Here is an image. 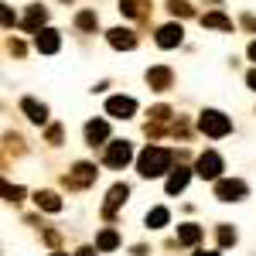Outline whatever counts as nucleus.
<instances>
[{"label": "nucleus", "mask_w": 256, "mask_h": 256, "mask_svg": "<svg viewBox=\"0 0 256 256\" xmlns=\"http://www.w3.org/2000/svg\"><path fill=\"white\" fill-rule=\"evenodd\" d=\"M44 20H48V10L44 7H28V14H24V28L28 31H41Z\"/></svg>", "instance_id": "obj_14"}, {"label": "nucleus", "mask_w": 256, "mask_h": 256, "mask_svg": "<svg viewBox=\"0 0 256 256\" xmlns=\"http://www.w3.org/2000/svg\"><path fill=\"white\" fill-rule=\"evenodd\" d=\"M195 256H218V253H216V250H208V253H195Z\"/></svg>", "instance_id": "obj_32"}, {"label": "nucleus", "mask_w": 256, "mask_h": 256, "mask_svg": "<svg viewBox=\"0 0 256 256\" xmlns=\"http://www.w3.org/2000/svg\"><path fill=\"white\" fill-rule=\"evenodd\" d=\"M147 82H150V89H168L171 86V68H164V65L150 68L147 72Z\"/></svg>", "instance_id": "obj_15"}, {"label": "nucleus", "mask_w": 256, "mask_h": 256, "mask_svg": "<svg viewBox=\"0 0 256 256\" xmlns=\"http://www.w3.org/2000/svg\"><path fill=\"white\" fill-rule=\"evenodd\" d=\"M76 256H96V250H92V246H82V250H79Z\"/></svg>", "instance_id": "obj_28"}, {"label": "nucleus", "mask_w": 256, "mask_h": 256, "mask_svg": "<svg viewBox=\"0 0 256 256\" xmlns=\"http://www.w3.org/2000/svg\"><path fill=\"white\" fill-rule=\"evenodd\" d=\"M218 242H222V246H232V242H236V229H232V226H218Z\"/></svg>", "instance_id": "obj_23"}, {"label": "nucleus", "mask_w": 256, "mask_h": 256, "mask_svg": "<svg viewBox=\"0 0 256 256\" xmlns=\"http://www.w3.org/2000/svg\"><path fill=\"white\" fill-rule=\"evenodd\" d=\"M198 178H208V181H212V178H218V171H222V158H218L216 150H205V154H202V158H198Z\"/></svg>", "instance_id": "obj_7"}, {"label": "nucleus", "mask_w": 256, "mask_h": 256, "mask_svg": "<svg viewBox=\"0 0 256 256\" xmlns=\"http://www.w3.org/2000/svg\"><path fill=\"white\" fill-rule=\"evenodd\" d=\"M130 158H134V150H130L126 140H113V144L106 147V164H110V168H126Z\"/></svg>", "instance_id": "obj_3"}, {"label": "nucleus", "mask_w": 256, "mask_h": 256, "mask_svg": "<svg viewBox=\"0 0 256 256\" xmlns=\"http://www.w3.org/2000/svg\"><path fill=\"white\" fill-rule=\"evenodd\" d=\"M120 10H123L126 18H134V14H137V0H120Z\"/></svg>", "instance_id": "obj_25"}, {"label": "nucleus", "mask_w": 256, "mask_h": 256, "mask_svg": "<svg viewBox=\"0 0 256 256\" xmlns=\"http://www.w3.org/2000/svg\"><path fill=\"white\" fill-rule=\"evenodd\" d=\"M116 246H120V236L113 232V229H102V232H99L96 250H116Z\"/></svg>", "instance_id": "obj_20"}, {"label": "nucleus", "mask_w": 256, "mask_h": 256, "mask_svg": "<svg viewBox=\"0 0 256 256\" xmlns=\"http://www.w3.org/2000/svg\"><path fill=\"white\" fill-rule=\"evenodd\" d=\"M126 195H130V188H126V184H113V188H110V195H106V205H102V216L113 218V216H116V208L126 202Z\"/></svg>", "instance_id": "obj_9"}, {"label": "nucleus", "mask_w": 256, "mask_h": 256, "mask_svg": "<svg viewBox=\"0 0 256 256\" xmlns=\"http://www.w3.org/2000/svg\"><path fill=\"white\" fill-rule=\"evenodd\" d=\"M168 7H171V14H181V18H188V14H192V7H188L184 0H168Z\"/></svg>", "instance_id": "obj_24"}, {"label": "nucleus", "mask_w": 256, "mask_h": 256, "mask_svg": "<svg viewBox=\"0 0 256 256\" xmlns=\"http://www.w3.org/2000/svg\"><path fill=\"white\" fill-rule=\"evenodd\" d=\"M76 24H79V31H96V28H99V18L92 14V10H82L79 18H76Z\"/></svg>", "instance_id": "obj_22"}, {"label": "nucleus", "mask_w": 256, "mask_h": 256, "mask_svg": "<svg viewBox=\"0 0 256 256\" xmlns=\"http://www.w3.org/2000/svg\"><path fill=\"white\" fill-rule=\"evenodd\" d=\"M171 150H164V147H147L137 160V171L140 178H160L164 171H171Z\"/></svg>", "instance_id": "obj_1"}, {"label": "nucleus", "mask_w": 256, "mask_h": 256, "mask_svg": "<svg viewBox=\"0 0 256 256\" xmlns=\"http://www.w3.org/2000/svg\"><path fill=\"white\" fill-rule=\"evenodd\" d=\"M92 181H96V168L92 164H76V171L65 178V184H72V188H86Z\"/></svg>", "instance_id": "obj_10"}, {"label": "nucleus", "mask_w": 256, "mask_h": 256, "mask_svg": "<svg viewBox=\"0 0 256 256\" xmlns=\"http://www.w3.org/2000/svg\"><path fill=\"white\" fill-rule=\"evenodd\" d=\"M4 195H7V202H18V198L24 195V192H20V188H10V184L4 181Z\"/></svg>", "instance_id": "obj_26"}, {"label": "nucleus", "mask_w": 256, "mask_h": 256, "mask_svg": "<svg viewBox=\"0 0 256 256\" xmlns=\"http://www.w3.org/2000/svg\"><path fill=\"white\" fill-rule=\"evenodd\" d=\"M250 58L256 62V41H253V44H250Z\"/></svg>", "instance_id": "obj_31"}, {"label": "nucleus", "mask_w": 256, "mask_h": 256, "mask_svg": "<svg viewBox=\"0 0 256 256\" xmlns=\"http://www.w3.org/2000/svg\"><path fill=\"white\" fill-rule=\"evenodd\" d=\"M106 113H110V116L126 120V116L137 113V102H134L130 96H113V99H106Z\"/></svg>", "instance_id": "obj_6"}, {"label": "nucleus", "mask_w": 256, "mask_h": 256, "mask_svg": "<svg viewBox=\"0 0 256 256\" xmlns=\"http://www.w3.org/2000/svg\"><path fill=\"white\" fill-rule=\"evenodd\" d=\"M216 195L222 198V202H239V198H246V184L236 181V178H226V181L216 184Z\"/></svg>", "instance_id": "obj_5"}, {"label": "nucleus", "mask_w": 256, "mask_h": 256, "mask_svg": "<svg viewBox=\"0 0 256 256\" xmlns=\"http://www.w3.org/2000/svg\"><path fill=\"white\" fill-rule=\"evenodd\" d=\"M198 239H202V229H198V226H178V242L195 246Z\"/></svg>", "instance_id": "obj_19"}, {"label": "nucleus", "mask_w": 256, "mask_h": 256, "mask_svg": "<svg viewBox=\"0 0 256 256\" xmlns=\"http://www.w3.org/2000/svg\"><path fill=\"white\" fill-rule=\"evenodd\" d=\"M106 41H110L113 48H120V52H130V48H137V34H134L130 28H113V31L106 34Z\"/></svg>", "instance_id": "obj_8"}, {"label": "nucleus", "mask_w": 256, "mask_h": 256, "mask_svg": "<svg viewBox=\"0 0 256 256\" xmlns=\"http://www.w3.org/2000/svg\"><path fill=\"white\" fill-rule=\"evenodd\" d=\"M198 126H202V134H208V137H226V134L232 130V120L222 116L218 110H205V113L198 116Z\"/></svg>", "instance_id": "obj_2"}, {"label": "nucleus", "mask_w": 256, "mask_h": 256, "mask_svg": "<svg viewBox=\"0 0 256 256\" xmlns=\"http://www.w3.org/2000/svg\"><path fill=\"white\" fill-rule=\"evenodd\" d=\"M110 137V123H102V120H92V123H86V140L96 147V144H102V140Z\"/></svg>", "instance_id": "obj_12"}, {"label": "nucleus", "mask_w": 256, "mask_h": 256, "mask_svg": "<svg viewBox=\"0 0 256 256\" xmlns=\"http://www.w3.org/2000/svg\"><path fill=\"white\" fill-rule=\"evenodd\" d=\"M202 24H205V28H218V31H232V18H226V14H218V10L205 14Z\"/></svg>", "instance_id": "obj_17"}, {"label": "nucleus", "mask_w": 256, "mask_h": 256, "mask_svg": "<svg viewBox=\"0 0 256 256\" xmlns=\"http://www.w3.org/2000/svg\"><path fill=\"white\" fill-rule=\"evenodd\" d=\"M246 28H253V31H256V18H246Z\"/></svg>", "instance_id": "obj_30"}, {"label": "nucleus", "mask_w": 256, "mask_h": 256, "mask_svg": "<svg viewBox=\"0 0 256 256\" xmlns=\"http://www.w3.org/2000/svg\"><path fill=\"white\" fill-rule=\"evenodd\" d=\"M246 82H250V89H256V68L250 72V76H246Z\"/></svg>", "instance_id": "obj_29"}, {"label": "nucleus", "mask_w": 256, "mask_h": 256, "mask_svg": "<svg viewBox=\"0 0 256 256\" xmlns=\"http://www.w3.org/2000/svg\"><path fill=\"white\" fill-rule=\"evenodd\" d=\"M181 38H184L181 24H164V28L158 31V44H160V48H178Z\"/></svg>", "instance_id": "obj_11"}, {"label": "nucleus", "mask_w": 256, "mask_h": 256, "mask_svg": "<svg viewBox=\"0 0 256 256\" xmlns=\"http://www.w3.org/2000/svg\"><path fill=\"white\" fill-rule=\"evenodd\" d=\"M14 20H18V18H14V10H10V7H4V24H7V28H10V24H14Z\"/></svg>", "instance_id": "obj_27"}, {"label": "nucleus", "mask_w": 256, "mask_h": 256, "mask_svg": "<svg viewBox=\"0 0 256 256\" xmlns=\"http://www.w3.org/2000/svg\"><path fill=\"white\" fill-rule=\"evenodd\" d=\"M38 208H44V212H62V198L55 195V192H38Z\"/></svg>", "instance_id": "obj_18"}, {"label": "nucleus", "mask_w": 256, "mask_h": 256, "mask_svg": "<svg viewBox=\"0 0 256 256\" xmlns=\"http://www.w3.org/2000/svg\"><path fill=\"white\" fill-rule=\"evenodd\" d=\"M168 218H171L168 208H154V212H147V226L150 229H160V226H168Z\"/></svg>", "instance_id": "obj_21"}, {"label": "nucleus", "mask_w": 256, "mask_h": 256, "mask_svg": "<svg viewBox=\"0 0 256 256\" xmlns=\"http://www.w3.org/2000/svg\"><path fill=\"white\" fill-rule=\"evenodd\" d=\"M34 48H38L41 55H55V52L62 48L58 31H52V28H41V31H34Z\"/></svg>", "instance_id": "obj_4"}, {"label": "nucleus", "mask_w": 256, "mask_h": 256, "mask_svg": "<svg viewBox=\"0 0 256 256\" xmlns=\"http://www.w3.org/2000/svg\"><path fill=\"white\" fill-rule=\"evenodd\" d=\"M20 110L28 113V120H34V123H44V120H48V110H44L41 102H34V99H24Z\"/></svg>", "instance_id": "obj_16"}, {"label": "nucleus", "mask_w": 256, "mask_h": 256, "mask_svg": "<svg viewBox=\"0 0 256 256\" xmlns=\"http://www.w3.org/2000/svg\"><path fill=\"white\" fill-rule=\"evenodd\" d=\"M188 178H192V171H188V168H178V171H171V174H168V195L184 192V188H188Z\"/></svg>", "instance_id": "obj_13"}]
</instances>
